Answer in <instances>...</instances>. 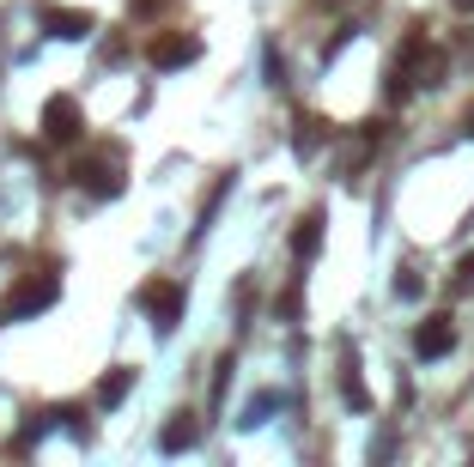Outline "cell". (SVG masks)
Segmentation results:
<instances>
[{"instance_id":"1","label":"cell","mask_w":474,"mask_h":467,"mask_svg":"<svg viewBox=\"0 0 474 467\" xmlns=\"http://www.w3.org/2000/svg\"><path fill=\"white\" fill-rule=\"evenodd\" d=\"M55 298H62V273H31L24 285H13V291H6V322H24V316L49 310Z\"/></svg>"},{"instance_id":"16","label":"cell","mask_w":474,"mask_h":467,"mask_svg":"<svg viewBox=\"0 0 474 467\" xmlns=\"http://www.w3.org/2000/svg\"><path fill=\"white\" fill-rule=\"evenodd\" d=\"M469 134H474V110H469Z\"/></svg>"},{"instance_id":"15","label":"cell","mask_w":474,"mask_h":467,"mask_svg":"<svg viewBox=\"0 0 474 467\" xmlns=\"http://www.w3.org/2000/svg\"><path fill=\"white\" fill-rule=\"evenodd\" d=\"M456 6H462V13H469V6H474V0H456Z\"/></svg>"},{"instance_id":"5","label":"cell","mask_w":474,"mask_h":467,"mask_svg":"<svg viewBox=\"0 0 474 467\" xmlns=\"http://www.w3.org/2000/svg\"><path fill=\"white\" fill-rule=\"evenodd\" d=\"M43 31L62 37V43H80V37H92V13H80V6H49L43 13Z\"/></svg>"},{"instance_id":"14","label":"cell","mask_w":474,"mask_h":467,"mask_svg":"<svg viewBox=\"0 0 474 467\" xmlns=\"http://www.w3.org/2000/svg\"><path fill=\"white\" fill-rule=\"evenodd\" d=\"M128 6H134V13H152V6H159V0H128Z\"/></svg>"},{"instance_id":"7","label":"cell","mask_w":474,"mask_h":467,"mask_svg":"<svg viewBox=\"0 0 474 467\" xmlns=\"http://www.w3.org/2000/svg\"><path fill=\"white\" fill-rule=\"evenodd\" d=\"M316 243H323V213H310V219L292 231V249H298V255H316Z\"/></svg>"},{"instance_id":"6","label":"cell","mask_w":474,"mask_h":467,"mask_svg":"<svg viewBox=\"0 0 474 467\" xmlns=\"http://www.w3.org/2000/svg\"><path fill=\"white\" fill-rule=\"evenodd\" d=\"M450 346H456L450 316H432V322H420V334H413V352H420V358H444Z\"/></svg>"},{"instance_id":"2","label":"cell","mask_w":474,"mask_h":467,"mask_svg":"<svg viewBox=\"0 0 474 467\" xmlns=\"http://www.w3.org/2000/svg\"><path fill=\"white\" fill-rule=\"evenodd\" d=\"M43 134H49L55 146H73V140L85 134L80 103H73V98H49V103H43Z\"/></svg>"},{"instance_id":"8","label":"cell","mask_w":474,"mask_h":467,"mask_svg":"<svg viewBox=\"0 0 474 467\" xmlns=\"http://www.w3.org/2000/svg\"><path fill=\"white\" fill-rule=\"evenodd\" d=\"M85 188H92V195H122V176L103 170V164H92V170H85Z\"/></svg>"},{"instance_id":"9","label":"cell","mask_w":474,"mask_h":467,"mask_svg":"<svg viewBox=\"0 0 474 467\" xmlns=\"http://www.w3.org/2000/svg\"><path fill=\"white\" fill-rule=\"evenodd\" d=\"M128 383H134L128 370H116V376H103V383H98V401H103V406H116V401L128 395Z\"/></svg>"},{"instance_id":"3","label":"cell","mask_w":474,"mask_h":467,"mask_svg":"<svg viewBox=\"0 0 474 467\" xmlns=\"http://www.w3.org/2000/svg\"><path fill=\"white\" fill-rule=\"evenodd\" d=\"M140 310H146L159 328H177V322H183V285H170V280L146 285V291H140Z\"/></svg>"},{"instance_id":"13","label":"cell","mask_w":474,"mask_h":467,"mask_svg":"<svg viewBox=\"0 0 474 467\" xmlns=\"http://www.w3.org/2000/svg\"><path fill=\"white\" fill-rule=\"evenodd\" d=\"M462 280H474V249H469V255H462Z\"/></svg>"},{"instance_id":"12","label":"cell","mask_w":474,"mask_h":467,"mask_svg":"<svg viewBox=\"0 0 474 467\" xmlns=\"http://www.w3.org/2000/svg\"><path fill=\"white\" fill-rule=\"evenodd\" d=\"M341 395H347L353 406H372V395H365V383H359V376H353V370H347V383H341Z\"/></svg>"},{"instance_id":"10","label":"cell","mask_w":474,"mask_h":467,"mask_svg":"<svg viewBox=\"0 0 474 467\" xmlns=\"http://www.w3.org/2000/svg\"><path fill=\"white\" fill-rule=\"evenodd\" d=\"M189 443H195V419H189V413H183V419H177V425L165 431V449H170V455H177V449H189Z\"/></svg>"},{"instance_id":"11","label":"cell","mask_w":474,"mask_h":467,"mask_svg":"<svg viewBox=\"0 0 474 467\" xmlns=\"http://www.w3.org/2000/svg\"><path fill=\"white\" fill-rule=\"evenodd\" d=\"M316 140H323V122H298V152H316Z\"/></svg>"},{"instance_id":"4","label":"cell","mask_w":474,"mask_h":467,"mask_svg":"<svg viewBox=\"0 0 474 467\" xmlns=\"http://www.w3.org/2000/svg\"><path fill=\"white\" fill-rule=\"evenodd\" d=\"M146 55H152V67H189L195 55H201V37H183V31H159V37L146 43Z\"/></svg>"}]
</instances>
